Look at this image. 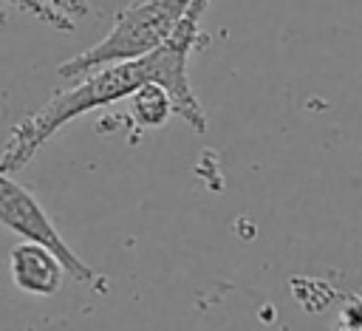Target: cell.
I'll list each match as a JSON object with an SVG mask.
<instances>
[{"mask_svg":"<svg viewBox=\"0 0 362 331\" xmlns=\"http://www.w3.org/2000/svg\"><path fill=\"white\" fill-rule=\"evenodd\" d=\"M206 6L209 0H192L187 14L178 20V25L161 45L141 57L110 62L76 76L71 88L57 91L40 110L20 119L8 130L6 147L0 153V170L11 175L25 170L28 161H34V156L40 153V147L48 144L65 124L93 110L110 108L122 99H130L147 82H156L170 93L175 116H181L195 133H206V113L189 82V57L206 42V37L201 34V17Z\"/></svg>","mask_w":362,"mask_h":331,"instance_id":"6da1fadb","label":"cell"},{"mask_svg":"<svg viewBox=\"0 0 362 331\" xmlns=\"http://www.w3.org/2000/svg\"><path fill=\"white\" fill-rule=\"evenodd\" d=\"M0 226L20 235L23 240H34L48 246L68 269V277H74L76 283H90L99 291H105V280L99 277V272L93 266H88L79 252H74L65 238L59 235L57 223L51 221V215L45 212V207L34 198L31 190H25L23 184L14 181L11 173L0 170Z\"/></svg>","mask_w":362,"mask_h":331,"instance_id":"7a4b0ae2","label":"cell"},{"mask_svg":"<svg viewBox=\"0 0 362 331\" xmlns=\"http://www.w3.org/2000/svg\"><path fill=\"white\" fill-rule=\"evenodd\" d=\"M8 274L20 291L37 297H54L62 289L68 269L48 246L23 240L8 252Z\"/></svg>","mask_w":362,"mask_h":331,"instance_id":"3957f363","label":"cell"},{"mask_svg":"<svg viewBox=\"0 0 362 331\" xmlns=\"http://www.w3.org/2000/svg\"><path fill=\"white\" fill-rule=\"evenodd\" d=\"M170 116H175V105H173L170 93H167L161 85L147 82L144 88H139V91L130 96V119H133L141 130L161 127Z\"/></svg>","mask_w":362,"mask_h":331,"instance_id":"277c9868","label":"cell"},{"mask_svg":"<svg viewBox=\"0 0 362 331\" xmlns=\"http://www.w3.org/2000/svg\"><path fill=\"white\" fill-rule=\"evenodd\" d=\"M3 3H8V6L25 11V14H34V17H40L42 23H48V25H54L59 31H71L74 28V20L65 17L59 8H54L48 0H3Z\"/></svg>","mask_w":362,"mask_h":331,"instance_id":"5b68a950","label":"cell"},{"mask_svg":"<svg viewBox=\"0 0 362 331\" xmlns=\"http://www.w3.org/2000/svg\"><path fill=\"white\" fill-rule=\"evenodd\" d=\"M54 8H59L65 17H82V14H88V0H48Z\"/></svg>","mask_w":362,"mask_h":331,"instance_id":"8992f818","label":"cell"}]
</instances>
